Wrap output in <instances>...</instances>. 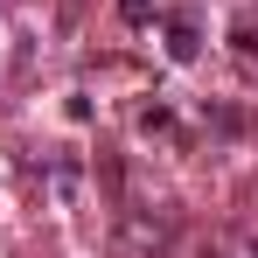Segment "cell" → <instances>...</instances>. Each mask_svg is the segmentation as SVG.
I'll return each instance as SVG.
<instances>
[{"mask_svg": "<svg viewBox=\"0 0 258 258\" xmlns=\"http://www.w3.org/2000/svg\"><path fill=\"white\" fill-rule=\"evenodd\" d=\"M168 49L188 63V56H196V28H188V21H174V42H168Z\"/></svg>", "mask_w": 258, "mask_h": 258, "instance_id": "1", "label": "cell"}, {"mask_svg": "<svg viewBox=\"0 0 258 258\" xmlns=\"http://www.w3.org/2000/svg\"><path fill=\"white\" fill-rule=\"evenodd\" d=\"M119 7H126V21H147L154 14V0H119Z\"/></svg>", "mask_w": 258, "mask_h": 258, "instance_id": "2", "label": "cell"}]
</instances>
